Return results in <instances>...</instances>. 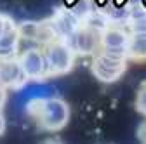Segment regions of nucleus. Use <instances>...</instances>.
I'll list each match as a JSON object with an SVG mask.
<instances>
[{
	"label": "nucleus",
	"instance_id": "f257e3e1",
	"mask_svg": "<svg viewBox=\"0 0 146 144\" xmlns=\"http://www.w3.org/2000/svg\"><path fill=\"white\" fill-rule=\"evenodd\" d=\"M30 111L36 118L44 130L58 132L64 129L70 122V106L61 97H47L42 101H35L30 106Z\"/></svg>",
	"mask_w": 146,
	"mask_h": 144
},
{
	"label": "nucleus",
	"instance_id": "f03ea898",
	"mask_svg": "<svg viewBox=\"0 0 146 144\" xmlns=\"http://www.w3.org/2000/svg\"><path fill=\"white\" fill-rule=\"evenodd\" d=\"M45 59H47V68H49V77H59L66 75L75 66L77 54L73 52L70 44L66 40L56 38L50 40L49 44L44 45Z\"/></svg>",
	"mask_w": 146,
	"mask_h": 144
},
{
	"label": "nucleus",
	"instance_id": "7ed1b4c3",
	"mask_svg": "<svg viewBox=\"0 0 146 144\" xmlns=\"http://www.w3.org/2000/svg\"><path fill=\"white\" fill-rule=\"evenodd\" d=\"M127 57H118L111 56L106 52H98L96 56H92V64H90V71L92 75L103 82V83H115L120 80L127 69Z\"/></svg>",
	"mask_w": 146,
	"mask_h": 144
},
{
	"label": "nucleus",
	"instance_id": "20e7f679",
	"mask_svg": "<svg viewBox=\"0 0 146 144\" xmlns=\"http://www.w3.org/2000/svg\"><path fill=\"white\" fill-rule=\"evenodd\" d=\"M70 47L77 56L82 57H92L101 49V33L98 30H92L85 24H80L70 37L66 38Z\"/></svg>",
	"mask_w": 146,
	"mask_h": 144
},
{
	"label": "nucleus",
	"instance_id": "39448f33",
	"mask_svg": "<svg viewBox=\"0 0 146 144\" xmlns=\"http://www.w3.org/2000/svg\"><path fill=\"white\" fill-rule=\"evenodd\" d=\"M17 57L28 80H44L45 77H49L44 47H28Z\"/></svg>",
	"mask_w": 146,
	"mask_h": 144
},
{
	"label": "nucleus",
	"instance_id": "423d86ee",
	"mask_svg": "<svg viewBox=\"0 0 146 144\" xmlns=\"http://www.w3.org/2000/svg\"><path fill=\"white\" fill-rule=\"evenodd\" d=\"M129 30L118 24H110L101 31V52L111 54L118 57H127V45H129Z\"/></svg>",
	"mask_w": 146,
	"mask_h": 144
},
{
	"label": "nucleus",
	"instance_id": "0eeeda50",
	"mask_svg": "<svg viewBox=\"0 0 146 144\" xmlns=\"http://www.w3.org/2000/svg\"><path fill=\"white\" fill-rule=\"evenodd\" d=\"M28 82L23 66L19 63V57H4L0 59V85L9 89H19Z\"/></svg>",
	"mask_w": 146,
	"mask_h": 144
},
{
	"label": "nucleus",
	"instance_id": "6e6552de",
	"mask_svg": "<svg viewBox=\"0 0 146 144\" xmlns=\"http://www.w3.org/2000/svg\"><path fill=\"white\" fill-rule=\"evenodd\" d=\"M80 24H82V21L71 12V9L59 11L50 19V26H52L54 33H56V38H61V40H66Z\"/></svg>",
	"mask_w": 146,
	"mask_h": 144
},
{
	"label": "nucleus",
	"instance_id": "1a4fd4ad",
	"mask_svg": "<svg viewBox=\"0 0 146 144\" xmlns=\"http://www.w3.org/2000/svg\"><path fill=\"white\" fill-rule=\"evenodd\" d=\"M19 42H21L19 28H17V24L14 21H11L9 26H7V30L0 35V59L17 56Z\"/></svg>",
	"mask_w": 146,
	"mask_h": 144
},
{
	"label": "nucleus",
	"instance_id": "9d476101",
	"mask_svg": "<svg viewBox=\"0 0 146 144\" xmlns=\"http://www.w3.org/2000/svg\"><path fill=\"white\" fill-rule=\"evenodd\" d=\"M127 59L146 61V33H131L127 45Z\"/></svg>",
	"mask_w": 146,
	"mask_h": 144
},
{
	"label": "nucleus",
	"instance_id": "9b49d317",
	"mask_svg": "<svg viewBox=\"0 0 146 144\" xmlns=\"http://www.w3.org/2000/svg\"><path fill=\"white\" fill-rule=\"evenodd\" d=\"M136 110L137 113H141L143 116H146V82L141 83L137 96H136Z\"/></svg>",
	"mask_w": 146,
	"mask_h": 144
},
{
	"label": "nucleus",
	"instance_id": "f8f14e48",
	"mask_svg": "<svg viewBox=\"0 0 146 144\" xmlns=\"http://www.w3.org/2000/svg\"><path fill=\"white\" fill-rule=\"evenodd\" d=\"M12 19L9 16H4V14H0V35H2L5 30H7V26H9V23H11Z\"/></svg>",
	"mask_w": 146,
	"mask_h": 144
},
{
	"label": "nucleus",
	"instance_id": "ddd939ff",
	"mask_svg": "<svg viewBox=\"0 0 146 144\" xmlns=\"http://www.w3.org/2000/svg\"><path fill=\"white\" fill-rule=\"evenodd\" d=\"M5 102H7V89L0 85V110H4Z\"/></svg>",
	"mask_w": 146,
	"mask_h": 144
},
{
	"label": "nucleus",
	"instance_id": "4468645a",
	"mask_svg": "<svg viewBox=\"0 0 146 144\" xmlns=\"http://www.w3.org/2000/svg\"><path fill=\"white\" fill-rule=\"evenodd\" d=\"M5 127H7V122H5V116H4L2 110H0V137L4 135V132H5Z\"/></svg>",
	"mask_w": 146,
	"mask_h": 144
}]
</instances>
